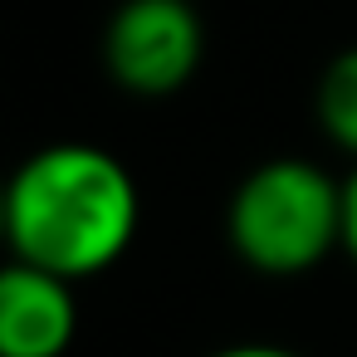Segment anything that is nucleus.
I'll use <instances>...</instances> for the list:
<instances>
[{
    "label": "nucleus",
    "mask_w": 357,
    "mask_h": 357,
    "mask_svg": "<svg viewBox=\"0 0 357 357\" xmlns=\"http://www.w3.org/2000/svg\"><path fill=\"white\" fill-rule=\"evenodd\" d=\"M137 181L132 172L93 142H50L25 157L6 186V240L10 259L93 279L118 264L137 235Z\"/></svg>",
    "instance_id": "nucleus-1"
},
{
    "label": "nucleus",
    "mask_w": 357,
    "mask_h": 357,
    "mask_svg": "<svg viewBox=\"0 0 357 357\" xmlns=\"http://www.w3.org/2000/svg\"><path fill=\"white\" fill-rule=\"evenodd\" d=\"M225 240L255 274H308L342 250V181L308 157H269L230 191Z\"/></svg>",
    "instance_id": "nucleus-2"
},
{
    "label": "nucleus",
    "mask_w": 357,
    "mask_h": 357,
    "mask_svg": "<svg viewBox=\"0 0 357 357\" xmlns=\"http://www.w3.org/2000/svg\"><path fill=\"white\" fill-rule=\"evenodd\" d=\"M206 59V25L191 0H123L103 25V69L132 98L181 93Z\"/></svg>",
    "instance_id": "nucleus-3"
},
{
    "label": "nucleus",
    "mask_w": 357,
    "mask_h": 357,
    "mask_svg": "<svg viewBox=\"0 0 357 357\" xmlns=\"http://www.w3.org/2000/svg\"><path fill=\"white\" fill-rule=\"evenodd\" d=\"M79 337L74 279L10 259L0 274V357H64Z\"/></svg>",
    "instance_id": "nucleus-4"
},
{
    "label": "nucleus",
    "mask_w": 357,
    "mask_h": 357,
    "mask_svg": "<svg viewBox=\"0 0 357 357\" xmlns=\"http://www.w3.org/2000/svg\"><path fill=\"white\" fill-rule=\"evenodd\" d=\"M313 118L333 147L357 157V50H342L328 59L313 89Z\"/></svg>",
    "instance_id": "nucleus-5"
},
{
    "label": "nucleus",
    "mask_w": 357,
    "mask_h": 357,
    "mask_svg": "<svg viewBox=\"0 0 357 357\" xmlns=\"http://www.w3.org/2000/svg\"><path fill=\"white\" fill-rule=\"evenodd\" d=\"M342 250L357 259V167L342 181Z\"/></svg>",
    "instance_id": "nucleus-6"
},
{
    "label": "nucleus",
    "mask_w": 357,
    "mask_h": 357,
    "mask_svg": "<svg viewBox=\"0 0 357 357\" xmlns=\"http://www.w3.org/2000/svg\"><path fill=\"white\" fill-rule=\"evenodd\" d=\"M211 357H298L289 347H274V342H235V347H220Z\"/></svg>",
    "instance_id": "nucleus-7"
}]
</instances>
